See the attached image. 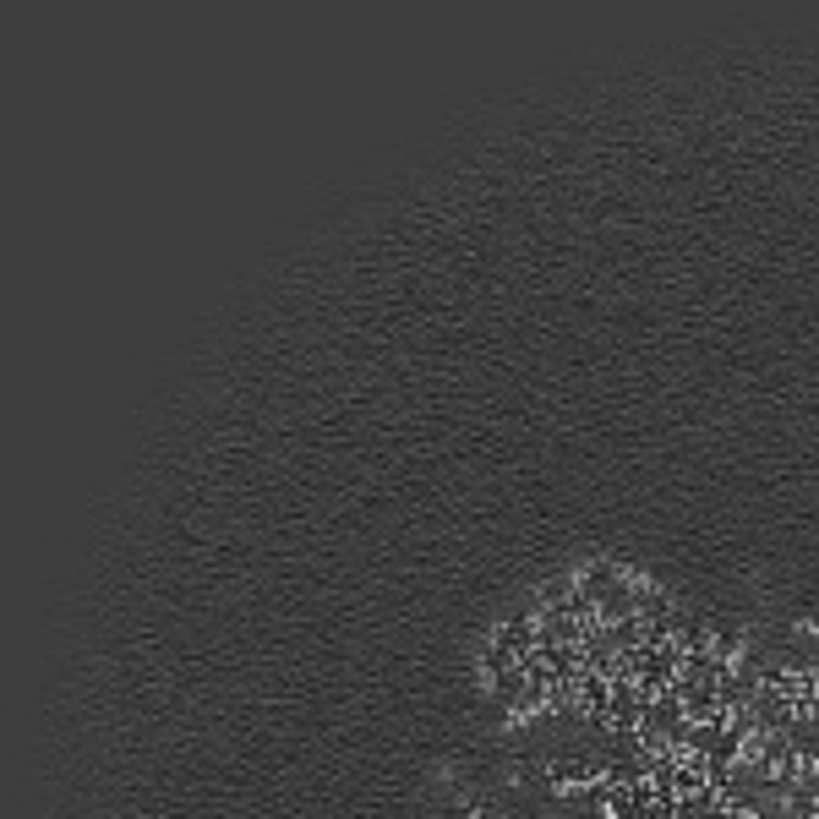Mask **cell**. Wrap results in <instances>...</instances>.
Returning <instances> with one entry per match:
<instances>
[{
    "mask_svg": "<svg viewBox=\"0 0 819 819\" xmlns=\"http://www.w3.org/2000/svg\"><path fill=\"white\" fill-rule=\"evenodd\" d=\"M536 644H542L536 618H514V623H503V629H497L492 650H486V666H492V672H508V666L531 661V655H536Z\"/></svg>",
    "mask_w": 819,
    "mask_h": 819,
    "instance_id": "7a4b0ae2",
    "label": "cell"
},
{
    "mask_svg": "<svg viewBox=\"0 0 819 819\" xmlns=\"http://www.w3.org/2000/svg\"><path fill=\"white\" fill-rule=\"evenodd\" d=\"M732 819H759V815H732Z\"/></svg>",
    "mask_w": 819,
    "mask_h": 819,
    "instance_id": "ba28073f",
    "label": "cell"
},
{
    "mask_svg": "<svg viewBox=\"0 0 819 819\" xmlns=\"http://www.w3.org/2000/svg\"><path fill=\"white\" fill-rule=\"evenodd\" d=\"M492 694H497V705H503V711H514V716L542 711V705H546V694L531 683L525 661H519V666H508V672H492Z\"/></svg>",
    "mask_w": 819,
    "mask_h": 819,
    "instance_id": "3957f363",
    "label": "cell"
},
{
    "mask_svg": "<svg viewBox=\"0 0 819 819\" xmlns=\"http://www.w3.org/2000/svg\"><path fill=\"white\" fill-rule=\"evenodd\" d=\"M815 689H819V672H815Z\"/></svg>",
    "mask_w": 819,
    "mask_h": 819,
    "instance_id": "9c48e42d",
    "label": "cell"
},
{
    "mask_svg": "<svg viewBox=\"0 0 819 819\" xmlns=\"http://www.w3.org/2000/svg\"><path fill=\"white\" fill-rule=\"evenodd\" d=\"M787 743H792V754H798L804 765H819V711L815 716H798V722L787 727Z\"/></svg>",
    "mask_w": 819,
    "mask_h": 819,
    "instance_id": "5b68a950",
    "label": "cell"
},
{
    "mask_svg": "<svg viewBox=\"0 0 819 819\" xmlns=\"http://www.w3.org/2000/svg\"><path fill=\"white\" fill-rule=\"evenodd\" d=\"M711 787V776H705V759H678V770H672V792L678 798H689V792H705Z\"/></svg>",
    "mask_w": 819,
    "mask_h": 819,
    "instance_id": "8992f818",
    "label": "cell"
},
{
    "mask_svg": "<svg viewBox=\"0 0 819 819\" xmlns=\"http://www.w3.org/2000/svg\"><path fill=\"white\" fill-rule=\"evenodd\" d=\"M579 590L590 596V607H596V618L601 623H618V618H634V590L639 579H629L618 563H590L585 574H579Z\"/></svg>",
    "mask_w": 819,
    "mask_h": 819,
    "instance_id": "6da1fadb",
    "label": "cell"
},
{
    "mask_svg": "<svg viewBox=\"0 0 819 819\" xmlns=\"http://www.w3.org/2000/svg\"><path fill=\"white\" fill-rule=\"evenodd\" d=\"M607 644H612L618 655L639 650V644H644V623H639V618H618V623H607Z\"/></svg>",
    "mask_w": 819,
    "mask_h": 819,
    "instance_id": "52a82bcc",
    "label": "cell"
},
{
    "mask_svg": "<svg viewBox=\"0 0 819 819\" xmlns=\"http://www.w3.org/2000/svg\"><path fill=\"white\" fill-rule=\"evenodd\" d=\"M678 700H683V716H689V722H711V727L727 722V705H722L716 683H689V678H678Z\"/></svg>",
    "mask_w": 819,
    "mask_h": 819,
    "instance_id": "277c9868",
    "label": "cell"
}]
</instances>
